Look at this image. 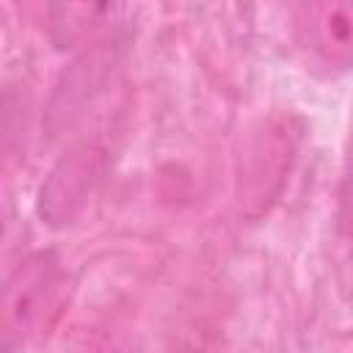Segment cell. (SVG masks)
<instances>
[{
    "mask_svg": "<svg viewBox=\"0 0 353 353\" xmlns=\"http://www.w3.org/2000/svg\"><path fill=\"white\" fill-rule=\"evenodd\" d=\"M298 41L331 66H353V3H306L295 8Z\"/></svg>",
    "mask_w": 353,
    "mask_h": 353,
    "instance_id": "7a4b0ae2",
    "label": "cell"
},
{
    "mask_svg": "<svg viewBox=\"0 0 353 353\" xmlns=\"http://www.w3.org/2000/svg\"><path fill=\"white\" fill-rule=\"evenodd\" d=\"M97 176H99V152L94 146L72 149L52 168L50 179L41 185V193H39L41 218L52 226L69 223V218L91 193Z\"/></svg>",
    "mask_w": 353,
    "mask_h": 353,
    "instance_id": "3957f363",
    "label": "cell"
},
{
    "mask_svg": "<svg viewBox=\"0 0 353 353\" xmlns=\"http://www.w3.org/2000/svg\"><path fill=\"white\" fill-rule=\"evenodd\" d=\"M66 298V270L55 251L19 259L3 290V350L14 353L47 334Z\"/></svg>",
    "mask_w": 353,
    "mask_h": 353,
    "instance_id": "6da1fadb",
    "label": "cell"
}]
</instances>
